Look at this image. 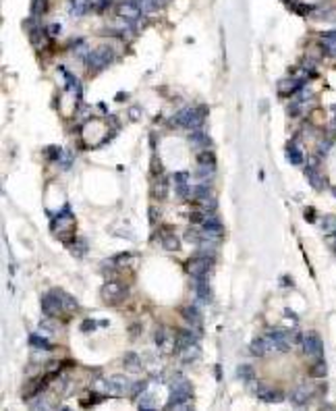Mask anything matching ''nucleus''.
<instances>
[{
  "instance_id": "obj_1",
  "label": "nucleus",
  "mask_w": 336,
  "mask_h": 411,
  "mask_svg": "<svg viewBox=\"0 0 336 411\" xmlns=\"http://www.w3.org/2000/svg\"><path fill=\"white\" fill-rule=\"evenodd\" d=\"M191 392H193L191 382L183 374H174L172 384H170V396H168V401H166V409H172V407L174 409H189V407H193Z\"/></svg>"
},
{
  "instance_id": "obj_2",
  "label": "nucleus",
  "mask_w": 336,
  "mask_h": 411,
  "mask_svg": "<svg viewBox=\"0 0 336 411\" xmlns=\"http://www.w3.org/2000/svg\"><path fill=\"white\" fill-rule=\"evenodd\" d=\"M206 116H208V108L206 106H198V108L187 106V108H180V110L170 120H168V125L193 131V129H202L204 127Z\"/></svg>"
},
{
  "instance_id": "obj_3",
  "label": "nucleus",
  "mask_w": 336,
  "mask_h": 411,
  "mask_svg": "<svg viewBox=\"0 0 336 411\" xmlns=\"http://www.w3.org/2000/svg\"><path fill=\"white\" fill-rule=\"evenodd\" d=\"M112 60H114V52H112V48L110 46H100V48H96V50H92L88 54L86 68L90 73H100Z\"/></svg>"
},
{
  "instance_id": "obj_4",
  "label": "nucleus",
  "mask_w": 336,
  "mask_h": 411,
  "mask_svg": "<svg viewBox=\"0 0 336 411\" xmlns=\"http://www.w3.org/2000/svg\"><path fill=\"white\" fill-rule=\"evenodd\" d=\"M127 286H122L118 280L114 278H110L104 286H102V299H104V304L108 306H118L122 304L124 299H127Z\"/></svg>"
},
{
  "instance_id": "obj_5",
  "label": "nucleus",
  "mask_w": 336,
  "mask_h": 411,
  "mask_svg": "<svg viewBox=\"0 0 336 411\" xmlns=\"http://www.w3.org/2000/svg\"><path fill=\"white\" fill-rule=\"evenodd\" d=\"M305 176H307V183H310L316 191H324L328 187V179L324 176V172L320 170V156H314L305 164Z\"/></svg>"
},
{
  "instance_id": "obj_6",
  "label": "nucleus",
  "mask_w": 336,
  "mask_h": 411,
  "mask_svg": "<svg viewBox=\"0 0 336 411\" xmlns=\"http://www.w3.org/2000/svg\"><path fill=\"white\" fill-rule=\"evenodd\" d=\"M40 308H42V314L48 318H58L60 314L64 312L62 310V304H60V297L56 295V291H48L40 297Z\"/></svg>"
},
{
  "instance_id": "obj_7",
  "label": "nucleus",
  "mask_w": 336,
  "mask_h": 411,
  "mask_svg": "<svg viewBox=\"0 0 336 411\" xmlns=\"http://www.w3.org/2000/svg\"><path fill=\"white\" fill-rule=\"evenodd\" d=\"M301 347H303L305 355H307V358H310L312 362L324 360V342H322V338H320L318 332H307Z\"/></svg>"
},
{
  "instance_id": "obj_8",
  "label": "nucleus",
  "mask_w": 336,
  "mask_h": 411,
  "mask_svg": "<svg viewBox=\"0 0 336 411\" xmlns=\"http://www.w3.org/2000/svg\"><path fill=\"white\" fill-rule=\"evenodd\" d=\"M266 336L272 340L274 351H288L292 347L290 330H282V328H270V330L266 332Z\"/></svg>"
},
{
  "instance_id": "obj_9",
  "label": "nucleus",
  "mask_w": 336,
  "mask_h": 411,
  "mask_svg": "<svg viewBox=\"0 0 336 411\" xmlns=\"http://www.w3.org/2000/svg\"><path fill=\"white\" fill-rule=\"evenodd\" d=\"M131 384H133V382H131L127 376H122V374L108 376V378L104 380V388H106L110 394H124V392H129V390H131Z\"/></svg>"
},
{
  "instance_id": "obj_10",
  "label": "nucleus",
  "mask_w": 336,
  "mask_h": 411,
  "mask_svg": "<svg viewBox=\"0 0 336 411\" xmlns=\"http://www.w3.org/2000/svg\"><path fill=\"white\" fill-rule=\"evenodd\" d=\"M200 338V332H195L193 328H180V330H176L174 334V351L180 353V351H185L189 345H195Z\"/></svg>"
},
{
  "instance_id": "obj_11",
  "label": "nucleus",
  "mask_w": 336,
  "mask_h": 411,
  "mask_svg": "<svg viewBox=\"0 0 336 411\" xmlns=\"http://www.w3.org/2000/svg\"><path fill=\"white\" fill-rule=\"evenodd\" d=\"M172 185H174V194L178 200H189L191 198V187H189V172L180 170L172 174Z\"/></svg>"
},
{
  "instance_id": "obj_12",
  "label": "nucleus",
  "mask_w": 336,
  "mask_h": 411,
  "mask_svg": "<svg viewBox=\"0 0 336 411\" xmlns=\"http://www.w3.org/2000/svg\"><path fill=\"white\" fill-rule=\"evenodd\" d=\"M142 15H144V10H142V6L135 2V0H127V2H122L118 6V17L124 19V21L137 23L139 19H142Z\"/></svg>"
},
{
  "instance_id": "obj_13",
  "label": "nucleus",
  "mask_w": 336,
  "mask_h": 411,
  "mask_svg": "<svg viewBox=\"0 0 336 411\" xmlns=\"http://www.w3.org/2000/svg\"><path fill=\"white\" fill-rule=\"evenodd\" d=\"M158 241H160V245L166 252H178V248H180L178 237L174 235V230L168 228V226L158 228Z\"/></svg>"
},
{
  "instance_id": "obj_14",
  "label": "nucleus",
  "mask_w": 336,
  "mask_h": 411,
  "mask_svg": "<svg viewBox=\"0 0 336 411\" xmlns=\"http://www.w3.org/2000/svg\"><path fill=\"white\" fill-rule=\"evenodd\" d=\"M312 396H314V386H310V384H301V386H297V388H292L290 390V403L295 405V407H305L307 403L312 401Z\"/></svg>"
},
{
  "instance_id": "obj_15",
  "label": "nucleus",
  "mask_w": 336,
  "mask_h": 411,
  "mask_svg": "<svg viewBox=\"0 0 336 411\" xmlns=\"http://www.w3.org/2000/svg\"><path fill=\"white\" fill-rule=\"evenodd\" d=\"M193 291L198 295L200 304H210V301H212V289H210V284H208V274L193 278Z\"/></svg>"
},
{
  "instance_id": "obj_16",
  "label": "nucleus",
  "mask_w": 336,
  "mask_h": 411,
  "mask_svg": "<svg viewBox=\"0 0 336 411\" xmlns=\"http://www.w3.org/2000/svg\"><path fill=\"white\" fill-rule=\"evenodd\" d=\"M180 316L187 320V324L193 328L195 332L202 334V312H200L198 306H185V308H180Z\"/></svg>"
},
{
  "instance_id": "obj_17",
  "label": "nucleus",
  "mask_w": 336,
  "mask_h": 411,
  "mask_svg": "<svg viewBox=\"0 0 336 411\" xmlns=\"http://www.w3.org/2000/svg\"><path fill=\"white\" fill-rule=\"evenodd\" d=\"M256 396L260 401H264V403H280V401H284L282 390L272 388V386H264V384L256 386Z\"/></svg>"
},
{
  "instance_id": "obj_18",
  "label": "nucleus",
  "mask_w": 336,
  "mask_h": 411,
  "mask_svg": "<svg viewBox=\"0 0 336 411\" xmlns=\"http://www.w3.org/2000/svg\"><path fill=\"white\" fill-rule=\"evenodd\" d=\"M320 48H322V52H324L326 56L336 58V30L322 32V36H320Z\"/></svg>"
},
{
  "instance_id": "obj_19",
  "label": "nucleus",
  "mask_w": 336,
  "mask_h": 411,
  "mask_svg": "<svg viewBox=\"0 0 336 411\" xmlns=\"http://www.w3.org/2000/svg\"><path fill=\"white\" fill-rule=\"evenodd\" d=\"M249 351H251V355H256V358H264V355L274 351V345H272V340L268 336H262V338H256L254 342H251Z\"/></svg>"
},
{
  "instance_id": "obj_20",
  "label": "nucleus",
  "mask_w": 336,
  "mask_h": 411,
  "mask_svg": "<svg viewBox=\"0 0 336 411\" xmlns=\"http://www.w3.org/2000/svg\"><path fill=\"white\" fill-rule=\"evenodd\" d=\"M168 194H170V181H168L164 174L154 176V198L162 202L168 198Z\"/></svg>"
},
{
  "instance_id": "obj_21",
  "label": "nucleus",
  "mask_w": 336,
  "mask_h": 411,
  "mask_svg": "<svg viewBox=\"0 0 336 411\" xmlns=\"http://www.w3.org/2000/svg\"><path fill=\"white\" fill-rule=\"evenodd\" d=\"M189 144H191L193 148H198V150H208L212 142H210V137L206 135V131H204V127H202V129L189 131Z\"/></svg>"
},
{
  "instance_id": "obj_22",
  "label": "nucleus",
  "mask_w": 336,
  "mask_h": 411,
  "mask_svg": "<svg viewBox=\"0 0 336 411\" xmlns=\"http://www.w3.org/2000/svg\"><path fill=\"white\" fill-rule=\"evenodd\" d=\"M312 17L318 21H336V6L334 4H322V6H314Z\"/></svg>"
},
{
  "instance_id": "obj_23",
  "label": "nucleus",
  "mask_w": 336,
  "mask_h": 411,
  "mask_svg": "<svg viewBox=\"0 0 336 411\" xmlns=\"http://www.w3.org/2000/svg\"><path fill=\"white\" fill-rule=\"evenodd\" d=\"M58 71L64 75V84H66V90L68 92H73L77 96V100H81V94H83V88H81V81L73 75V73H68L64 66H58Z\"/></svg>"
},
{
  "instance_id": "obj_24",
  "label": "nucleus",
  "mask_w": 336,
  "mask_h": 411,
  "mask_svg": "<svg viewBox=\"0 0 336 411\" xmlns=\"http://www.w3.org/2000/svg\"><path fill=\"white\" fill-rule=\"evenodd\" d=\"M202 230H204V232H208V235L222 237V232H224V224L220 222V218H218V216H208V218H206V222L202 224Z\"/></svg>"
},
{
  "instance_id": "obj_25",
  "label": "nucleus",
  "mask_w": 336,
  "mask_h": 411,
  "mask_svg": "<svg viewBox=\"0 0 336 411\" xmlns=\"http://www.w3.org/2000/svg\"><path fill=\"white\" fill-rule=\"evenodd\" d=\"M284 152H286L288 162H290V164H295V166H301V164L305 162V156H303L301 148L297 146V142H295V140L286 144V150H284Z\"/></svg>"
},
{
  "instance_id": "obj_26",
  "label": "nucleus",
  "mask_w": 336,
  "mask_h": 411,
  "mask_svg": "<svg viewBox=\"0 0 336 411\" xmlns=\"http://www.w3.org/2000/svg\"><path fill=\"white\" fill-rule=\"evenodd\" d=\"M56 291V295L60 297V304H62V310L66 312V314H75L77 310H79V304H77V299L73 297V295H68V293H64L62 289H54Z\"/></svg>"
},
{
  "instance_id": "obj_27",
  "label": "nucleus",
  "mask_w": 336,
  "mask_h": 411,
  "mask_svg": "<svg viewBox=\"0 0 336 411\" xmlns=\"http://www.w3.org/2000/svg\"><path fill=\"white\" fill-rule=\"evenodd\" d=\"M92 8V0H71L68 2V12L73 17H83Z\"/></svg>"
},
{
  "instance_id": "obj_28",
  "label": "nucleus",
  "mask_w": 336,
  "mask_h": 411,
  "mask_svg": "<svg viewBox=\"0 0 336 411\" xmlns=\"http://www.w3.org/2000/svg\"><path fill=\"white\" fill-rule=\"evenodd\" d=\"M122 366H124V370H129V372H137V370L142 368V358H139L135 351H129L122 355Z\"/></svg>"
},
{
  "instance_id": "obj_29",
  "label": "nucleus",
  "mask_w": 336,
  "mask_h": 411,
  "mask_svg": "<svg viewBox=\"0 0 336 411\" xmlns=\"http://www.w3.org/2000/svg\"><path fill=\"white\" fill-rule=\"evenodd\" d=\"M180 358H183V364H195L202 358L200 345H198V342H195V345H189L185 351H180Z\"/></svg>"
},
{
  "instance_id": "obj_30",
  "label": "nucleus",
  "mask_w": 336,
  "mask_h": 411,
  "mask_svg": "<svg viewBox=\"0 0 336 411\" xmlns=\"http://www.w3.org/2000/svg\"><path fill=\"white\" fill-rule=\"evenodd\" d=\"M30 345L34 347V349H42V351H50L52 349V345H50V340L46 338V336H42V334H30Z\"/></svg>"
},
{
  "instance_id": "obj_31",
  "label": "nucleus",
  "mask_w": 336,
  "mask_h": 411,
  "mask_svg": "<svg viewBox=\"0 0 336 411\" xmlns=\"http://www.w3.org/2000/svg\"><path fill=\"white\" fill-rule=\"evenodd\" d=\"M236 376H239V380H243V382H251L256 378V370L249 364H241L239 368H236Z\"/></svg>"
},
{
  "instance_id": "obj_32",
  "label": "nucleus",
  "mask_w": 336,
  "mask_h": 411,
  "mask_svg": "<svg viewBox=\"0 0 336 411\" xmlns=\"http://www.w3.org/2000/svg\"><path fill=\"white\" fill-rule=\"evenodd\" d=\"M198 164H204V166H212V168H216V156H214V152H210V150H200V154H198Z\"/></svg>"
},
{
  "instance_id": "obj_33",
  "label": "nucleus",
  "mask_w": 336,
  "mask_h": 411,
  "mask_svg": "<svg viewBox=\"0 0 336 411\" xmlns=\"http://www.w3.org/2000/svg\"><path fill=\"white\" fill-rule=\"evenodd\" d=\"M326 374H328V366H326L324 360H318V362L312 364V368H310V376H314V378H324Z\"/></svg>"
},
{
  "instance_id": "obj_34",
  "label": "nucleus",
  "mask_w": 336,
  "mask_h": 411,
  "mask_svg": "<svg viewBox=\"0 0 336 411\" xmlns=\"http://www.w3.org/2000/svg\"><path fill=\"white\" fill-rule=\"evenodd\" d=\"M137 407L139 409H144V411H152V409H156V405H154V394L150 390H146L142 396L137 399Z\"/></svg>"
},
{
  "instance_id": "obj_35",
  "label": "nucleus",
  "mask_w": 336,
  "mask_h": 411,
  "mask_svg": "<svg viewBox=\"0 0 336 411\" xmlns=\"http://www.w3.org/2000/svg\"><path fill=\"white\" fill-rule=\"evenodd\" d=\"M73 52L77 54L79 58L86 60V58H88V54H90L92 50H90V46H88L86 40H77V42H73Z\"/></svg>"
},
{
  "instance_id": "obj_36",
  "label": "nucleus",
  "mask_w": 336,
  "mask_h": 411,
  "mask_svg": "<svg viewBox=\"0 0 336 411\" xmlns=\"http://www.w3.org/2000/svg\"><path fill=\"white\" fill-rule=\"evenodd\" d=\"M206 218H208V212L202 208V210H193V212H189V222L193 224V226H202L204 222H206Z\"/></svg>"
},
{
  "instance_id": "obj_37",
  "label": "nucleus",
  "mask_w": 336,
  "mask_h": 411,
  "mask_svg": "<svg viewBox=\"0 0 336 411\" xmlns=\"http://www.w3.org/2000/svg\"><path fill=\"white\" fill-rule=\"evenodd\" d=\"M214 172H216V168H212V166H204V164H198V170H195V176H198L200 181H208V179H212L214 176Z\"/></svg>"
},
{
  "instance_id": "obj_38",
  "label": "nucleus",
  "mask_w": 336,
  "mask_h": 411,
  "mask_svg": "<svg viewBox=\"0 0 336 411\" xmlns=\"http://www.w3.org/2000/svg\"><path fill=\"white\" fill-rule=\"evenodd\" d=\"M146 388H148V382H146V380H137V382H133V384H131V390H129V392H131L133 399L137 401L139 396L146 392Z\"/></svg>"
},
{
  "instance_id": "obj_39",
  "label": "nucleus",
  "mask_w": 336,
  "mask_h": 411,
  "mask_svg": "<svg viewBox=\"0 0 336 411\" xmlns=\"http://www.w3.org/2000/svg\"><path fill=\"white\" fill-rule=\"evenodd\" d=\"M44 156L48 158V162H58L60 156H62V148H58V146H50V148L44 150Z\"/></svg>"
},
{
  "instance_id": "obj_40",
  "label": "nucleus",
  "mask_w": 336,
  "mask_h": 411,
  "mask_svg": "<svg viewBox=\"0 0 336 411\" xmlns=\"http://www.w3.org/2000/svg\"><path fill=\"white\" fill-rule=\"evenodd\" d=\"M154 340H156V345H158V347L166 345V340H168V332H166V328H164V326H158L156 334H154Z\"/></svg>"
},
{
  "instance_id": "obj_41",
  "label": "nucleus",
  "mask_w": 336,
  "mask_h": 411,
  "mask_svg": "<svg viewBox=\"0 0 336 411\" xmlns=\"http://www.w3.org/2000/svg\"><path fill=\"white\" fill-rule=\"evenodd\" d=\"M332 146H334V142L332 140H322L320 144H318V156L322 158V156H326L330 150H332Z\"/></svg>"
},
{
  "instance_id": "obj_42",
  "label": "nucleus",
  "mask_w": 336,
  "mask_h": 411,
  "mask_svg": "<svg viewBox=\"0 0 336 411\" xmlns=\"http://www.w3.org/2000/svg\"><path fill=\"white\" fill-rule=\"evenodd\" d=\"M86 252H88V241L86 239H77L75 245H73V254L81 258V256H86Z\"/></svg>"
},
{
  "instance_id": "obj_43",
  "label": "nucleus",
  "mask_w": 336,
  "mask_h": 411,
  "mask_svg": "<svg viewBox=\"0 0 336 411\" xmlns=\"http://www.w3.org/2000/svg\"><path fill=\"white\" fill-rule=\"evenodd\" d=\"M58 164H60V168H71V164H73V154L71 152H66V150H62V156H60V160H58Z\"/></svg>"
},
{
  "instance_id": "obj_44",
  "label": "nucleus",
  "mask_w": 336,
  "mask_h": 411,
  "mask_svg": "<svg viewBox=\"0 0 336 411\" xmlns=\"http://www.w3.org/2000/svg\"><path fill=\"white\" fill-rule=\"evenodd\" d=\"M98 326H100V320H83V322H81V332L96 330Z\"/></svg>"
},
{
  "instance_id": "obj_45",
  "label": "nucleus",
  "mask_w": 336,
  "mask_h": 411,
  "mask_svg": "<svg viewBox=\"0 0 336 411\" xmlns=\"http://www.w3.org/2000/svg\"><path fill=\"white\" fill-rule=\"evenodd\" d=\"M322 228L328 230V232H334L336 230V218L334 216H326L324 222H322Z\"/></svg>"
},
{
  "instance_id": "obj_46",
  "label": "nucleus",
  "mask_w": 336,
  "mask_h": 411,
  "mask_svg": "<svg viewBox=\"0 0 336 411\" xmlns=\"http://www.w3.org/2000/svg\"><path fill=\"white\" fill-rule=\"evenodd\" d=\"M40 328H42V330H46V332H54V330H56V326H54V318H48V316H46V320H44V322H40Z\"/></svg>"
},
{
  "instance_id": "obj_47",
  "label": "nucleus",
  "mask_w": 336,
  "mask_h": 411,
  "mask_svg": "<svg viewBox=\"0 0 336 411\" xmlns=\"http://www.w3.org/2000/svg\"><path fill=\"white\" fill-rule=\"evenodd\" d=\"M152 174H154V176L164 174V168H162V164H160L158 158H154V160H152Z\"/></svg>"
},
{
  "instance_id": "obj_48",
  "label": "nucleus",
  "mask_w": 336,
  "mask_h": 411,
  "mask_svg": "<svg viewBox=\"0 0 336 411\" xmlns=\"http://www.w3.org/2000/svg\"><path fill=\"white\" fill-rule=\"evenodd\" d=\"M303 216H305L307 222H316V208H305Z\"/></svg>"
},
{
  "instance_id": "obj_49",
  "label": "nucleus",
  "mask_w": 336,
  "mask_h": 411,
  "mask_svg": "<svg viewBox=\"0 0 336 411\" xmlns=\"http://www.w3.org/2000/svg\"><path fill=\"white\" fill-rule=\"evenodd\" d=\"M158 218H160V212H158L156 208H150V220H152V224H156Z\"/></svg>"
},
{
  "instance_id": "obj_50",
  "label": "nucleus",
  "mask_w": 336,
  "mask_h": 411,
  "mask_svg": "<svg viewBox=\"0 0 336 411\" xmlns=\"http://www.w3.org/2000/svg\"><path fill=\"white\" fill-rule=\"evenodd\" d=\"M48 34H50V36H56V34H60V25H56V23H54V25H50Z\"/></svg>"
},
{
  "instance_id": "obj_51",
  "label": "nucleus",
  "mask_w": 336,
  "mask_h": 411,
  "mask_svg": "<svg viewBox=\"0 0 336 411\" xmlns=\"http://www.w3.org/2000/svg\"><path fill=\"white\" fill-rule=\"evenodd\" d=\"M129 114H131L133 120H137V118H139V108H131V112H129Z\"/></svg>"
},
{
  "instance_id": "obj_52",
  "label": "nucleus",
  "mask_w": 336,
  "mask_h": 411,
  "mask_svg": "<svg viewBox=\"0 0 336 411\" xmlns=\"http://www.w3.org/2000/svg\"><path fill=\"white\" fill-rule=\"evenodd\" d=\"M139 330H142V326H139V324H133V328H131V334L135 336V334H137Z\"/></svg>"
},
{
  "instance_id": "obj_53",
  "label": "nucleus",
  "mask_w": 336,
  "mask_h": 411,
  "mask_svg": "<svg viewBox=\"0 0 336 411\" xmlns=\"http://www.w3.org/2000/svg\"><path fill=\"white\" fill-rule=\"evenodd\" d=\"M330 191H332V196L336 198V185H332V187H330Z\"/></svg>"
},
{
  "instance_id": "obj_54",
  "label": "nucleus",
  "mask_w": 336,
  "mask_h": 411,
  "mask_svg": "<svg viewBox=\"0 0 336 411\" xmlns=\"http://www.w3.org/2000/svg\"><path fill=\"white\" fill-rule=\"evenodd\" d=\"M332 112H334V114H336V104H334V106H332Z\"/></svg>"
}]
</instances>
